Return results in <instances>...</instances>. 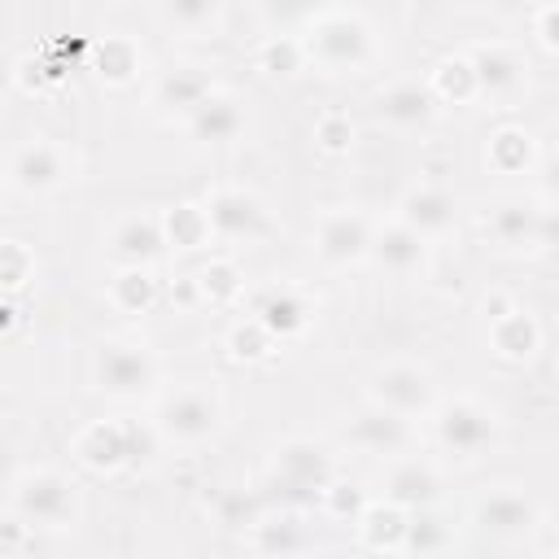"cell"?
<instances>
[{
	"label": "cell",
	"instance_id": "cell-13",
	"mask_svg": "<svg viewBox=\"0 0 559 559\" xmlns=\"http://www.w3.org/2000/svg\"><path fill=\"white\" fill-rule=\"evenodd\" d=\"M472 66V83H476V96H489V100H515L524 92V61L511 52V48H476L467 57Z\"/></svg>",
	"mask_w": 559,
	"mask_h": 559
},
{
	"label": "cell",
	"instance_id": "cell-25",
	"mask_svg": "<svg viewBox=\"0 0 559 559\" xmlns=\"http://www.w3.org/2000/svg\"><path fill=\"white\" fill-rule=\"evenodd\" d=\"M358 533L371 550H402V528H406V511L393 502H376L358 511Z\"/></svg>",
	"mask_w": 559,
	"mask_h": 559
},
{
	"label": "cell",
	"instance_id": "cell-28",
	"mask_svg": "<svg viewBox=\"0 0 559 559\" xmlns=\"http://www.w3.org/2000/svg\"><path fill=\"white\" fill-rule=\"evenodd\" d=\"M450 546V528L428 515V507H415L406 515V528H402V550H419V555H432V550H445Z\"/></svg>",
	"mask_w": 559,
	"mask_h": 559
},
{
	"label": "cell",
	"instance_id": "cell-39",
	"mask_svg": "<svg viewBox=\"0 0 559 559\" xmlns=\"http://www.w3.org/2000/svg\"><path fill=\"white\" fill-rule=\"evenodd\" d=\"M314 140H319V148H328V153H345V148L354 144V127H349L345 114H328V118H319Z\"/></svg>",
	"mask_w": 559,
	"mask_h": 559
},
{
	"label": "cell",
	"instance_id": "cell-29",
	"mask_svg": "<svg viewBox=\"0 0 559 559\" xmlns=\"http://www.w3.org/2000/svg\"><path fill=\"white\" fill-rule=\"evenodd\" d=\"M109 297L122 310H148L153 297H157V284L148 280V266H122L118 280L109 284Z\"/></svg>",
	"mask_w": 559,
	"mask_h": 559
},
{
	"label": "cell",
	"instance_id": "cell-23",
	"mask_svg": "<svg viewBox=\"0 0 559 559\" xmlns=\"http://www.w3.org/2000/svg\"><path fill=\"white\" fill-rule=\"evenodd\" d=\"M210 92H214V83H210L197 66H175V70H166V74H162V83H157L153 100H157L166 114L188 118V114H192Z\"/></svg>",
	"mask_w": 559,
	"mask_h": 559
},
{
	"label": "cell",
	"instance_id": "cell-36",
	"mask_svg": "<svg viewBox=\"0 0 559 559\" xmlns=\"http://www.w3.org/2000/svg\"><path fill=\"white\" fill-rule=\"evenodd\" d=\"M162 227H166V240H175V245H183V249H192V245H201V240L210 236L205 214H201L197 205H175Z\"/></svg>",
	"mask_w": 559,
	"mask_h": 559
},
{
	"label": "cell",
	"instance_id": "cell-41",
	"mask_svg": "<svg viewBox=\"0 0 559 559\" xmlns=\"http://www.w3.org/2000/svg\"><path fill=\"white\" fill-rule=\"evenodd\" d=\"M542 48L546 52H555V4H542Z\"/></svg>",
	"mask_w": 559,
	"mask_h": 559
},
{
	"label": "cell",
	"instance_id": "cell-7",
	"mask_svg": "<svg viewBox=\"0 0 559 559\" xmlns=\"http://www.w3.org/2000/svg\"><path fill=\"white\" fill-rule=\"evenodd\" d=\"M201 214H205L210 236H218V240H258L271 227L262 201L253 192H245V188H214L205 197Z\"/></svg>",
	"mask_w": 559,
	"mask_h": 559
},
{
	"label": "cell",
	"instance_id": "cell-11",
	"mask_svg": "<svg viewBox=\"0 0 559 559\" xmlns=\"http://www.w3.org/2000/svg\"><path fill=\"white\" fill-rule=\"evenodd\" d=\"M485 231L502 245V249H533V245H550L555 227H550V210L524 205V201H507L485 218Z\"/></svg>",
	"mask_w": 559,
	"mask_h": 559
},
{
	"label": "cell",
	"instance_id": "cell-4",
	"mask_svg": "<svg viewBox=\"0 0 559 559\" xmlns=\"http://www.w3.org/2000/svg\"><path fill=\"white\" fill-rule=\"evenodd\" d=\"M13 511L39 528H66L74 520V489L57 472H26L13 485Z\"/></svg>",
	"mask_w": 559,
	"mask_h": 559
},
{
	"label": "cell",
	"instance_id": "cell-26",
	"mask_svg": "<svg viewBox=\"0 0 559 559\" xmlns=\"http://www.w3.org/2000/svg\"><path fill=\"white\" fill-rule=\"evenodd\" d=\"M489 336H493V349L502 354V358H511V362H520V358H533V349H537V323L524 314V310H507V314H498L493 319V328H489Z\"/></svg>",
	"mask_w": 559,
	"mask_h": 559
},
{
	"label": "cell",
	"instance_id": "cell-37",
	"mask_svg": "<svg viewBox=\"0 0 559 559\" xmlns=\"http://www.w3.org/2000/svg\"><path fill=\"white\" fill-rule=\"evenodd\" d=\"M35 271V258L22 240H0V288H22Z\"/></svg>",
	"mask_w": 559,
	"mask_h": 559
},
{
	"label": "cell",
	"instance_id": "cell-5",
	"mask_svg": "<svg viewBox=\"0 0 559 559\" xmlns=\"http://www.w3.org/2000/svg\"><path fill=\"white\" fill-rule=\"evenodd\" d=\"M96 384L109 397H144L157 384V362L144 345L105 341L100 354H96Z\"/></svg>",
	"mask_w": 559,
	"mask_h": 559
},
{
	"label": "cell",
	"instance_id": "cell-27",
	"mask_svg": "<svg viewBox=\"0 0 559 559\" xmlns=\"http://www.w3.org/2000/svg\"><path fill=\"white\" fill-rule=\"evenodd\" d=\"M157 4H162V17L188 35L214 31L223 17V0H157Z\"/></svg>",
	"mask_w": 559,
	"mask_h": 559
},
{
	"label": "cell",
	"instance_id": "cell-40",
	"mask_svg": "<svg viewBox=\"0 0 559 559\" xmlns=\"http://www.w3.org/2000/svg\"><path fill=\"white\" fill-rule=\"evenodd\" d=\"M262 17H266L275 31H284V26L310 22V9H306V0H262Z\"/></svg>",
	"mask_w": 559,
	"mask_h": 559
},
{
	"label": "cell",
	"instance_id": "cell-6",
	"mask_svg": "<svg viewBox=\"0 0 559 559\" xmlns=\"http://www.w3.org/2000/svg\"><path fill=\"white\" fill-rule=\"evenodd\" d=\"M153 428H157L166 441L197 445V441L214 437V428H218V397H214L210 389H179V393H170V397L157 406Z\"/></svg>",
	"mask_w": 559,
	"mask_h": 559
},
{
	"label": "cell",
	"instance_id": "cell-43",
	"mask_svg": "<svg viewBox=\"0 0 559 559\" xmlns=\"http://www.w3.org/2000/svg\"><path fill=\"white\" fill-rule=\"evenodd\" d=\"M341 0H306V9H310V17H319V13H332Z\"/></svg>",
	"mask_w": 559,
	"mask_h": 559
},
{
	"label": "cell",
	"instance_id": "cell-31",
	"mask_svg": "<svg viewBox=\"0 0 559 559\" xmlns=\"http://www.w3.org/2000/svg\"><path fill=\"white\" fill-rule=\"evenodd\" d=\"M140 70V52H135V44L131 39H105L100 44V52H96V74L105 79V83H127L131 74Z\"/></svg>",
	"mask_w": 559,
	"mask_h": 559
},
{
	"label": "cell",
	"instance_id": "cell-22",
	"mask_svg": "<svg viewBox=\"0 0 559 559\" xmlns=\"http://www.w3.org/2000/svg\"><path fill=\"white\" fill-rule=\"evenodd\" d=\"M376 114H380L384 122H393V127H424V122H432V114H437V96H432L428 83H393V87L380 96Z\"/></svg>",
	"mask_w": 559,
	"mask_h": 559
},
{
	"label": "cell",
	"instance_id": "cell-34",
	"mask_svg": "<svg viewBox=\"0 0 559 559\" xmlns=\"http://www.w3.org/2000/svg\"><path fill=\"white\" fill-rule=\"evenodd\" d=\"M428 87H432L437 100H450V96H454V100H472V96H476V83H472V66H467V57L441 61Z\"/></svg>",
	"mask_w": 559,
	"mask_h": 559
},
{
	"label": "cell",
	"instance_id": "cell-24",
	"mask_svg": "<svg viewBox=\"0 0 559 559\" xmlns=\"http://www.w3.org/2000/svg\"><path fill=\"white\" fill-rule=\"evenodd\" d=\"M253 533V546L258 550H266V555H288V550H301V546H310V537H306V524H301V515H297V507H284L280 515H258V524L249 528Z\"/></svg>",
	"mask_w": 559,
	"mask_h": 559
},
{
	"label": "cell",
	"instance_id": "cell-3",
	"mask_svg": "<svg viewBox=\"0 0 559 559\" xmlns=\"http://www.w3.org/2000/svg\"><path fill=\"white\" fill-rule=\"evenodd\" d=\"M432 428H437V445L454 459H480L493 437H498V424L493 415L472 402V397H450L432 411Z\"/></svg>",
	"mask_w": 559,
	"mask_h": 559
},
{
	"label": "cell",
	"instance_id": "cell-32",
	"mask_svg": "<svg viewBox=\"0 0 559 559\" xmlns=\"http://www.w3.org/2000/svg\"><path fill=\"white\" fill-rule=\"evenodd\" d=\"M258 515H262V511H258V498L245 493V489H223V493L214 498V520H218V528H227V533L253 528Z\"/></svg>",
	"mask_w": 559,
	"mask_h": 559
},
{
	"label": "cell",
	"instance_id": "cell-12",
	"mask_svg": "<svg viewBox=\"0 0 559 559\" xmlns=\"http://www.w3.org/2000/svg\"><path fill=\"white\" fill-rule=\"evenodd\" d=\"M166 227L148 214H131L109 231V258L118 266H153L166 253Z\"/></svg>",
	"mask_w": 559,
	"mask_h": 559
},
{
	"label": "cell",
	"instance_id": "cell-42",
	"mask_svg": "<svg viewBox=\"0 0 559 559\" xmlns=\"http://www.w3.org/2000/svg\"><path fill=\"white\" fill-rule=\"evenodd\" d=\"M537 4H550V0H493V9H502V13H524V9H537Z\"/></svg>",
	"mask_w": 559,
	"mask_h": 559
},
{
	"label": "cell",
	"instance_id": "cell-38",
	"mask_svg": "<svg viewBox=\"0 0 559 559\" xmlns=\"http://www.w3.org/2000/svg\"><path fill=\"white\" fill-rule=\"evenodd\" d=\"M227 349H231V358H262V354L271 349V332H266L258 319L236 323L231 336H227Z\"/></svg>",
	"mask_w": 559,
	"mask_h": 559
},
{
	"label": "cell",
	"instance_id": "cell-15",
	"mask_svg": "<svg viewBox=\"0 0 559 559\" xmlns=\"http://www.w3.org/2000/svg\"><path fill=\"white\" fill-rule=\"evenodd\" d=\"M367 218L349 214V210H336L319 223V236H314V253L328 262V266H349L358 258H367Z\"/></svg>",
	"mask_w": 559,
	"mask_h": 559
},
{
	"label": "cell",
	"instance_id": "cell-9",
	"mask_svg": "<svg viewBox=\"0 0 559 559\" xmlns=\"http://www.w3.org/2000/svg\"><path fill=\"white\" fill-rule=\"evenodd\" d=\"M371 402L397 411L402 419H415V415H428L432 411V380L424 367H411V362H393L384 371H376L371 380Z\"/></svg>",
	"mask_w": 559,
	"mask_h": 559
},
{
	"label": "cell",
	"instance_id": "cell-30",
	"mask_svg": "<svg viewBox=\"0 0 559 559\" xmlns=\"http://www.w3.org/2000/svg\"><path fill=\"white\" fill-rule=\"evenodd\" d=\"M301 61H306V48H301V39H293V35H271V39L258 48V66H262L271 79L297 74Z\"/></svg>",
	"mask_w": 559,
	"mask_h": 559
},
{
	"label": "cell",
	"instance_id": "cell-8",
	"mask_svg": "<svg viewBox=\"0 0 559 559\" xmlns=\"http://www.w3.org/2000/svg\"><path fill=\"white\" fill-rule=\"evenodd\" d=\"M472 524H476V533H485L493 542H520V537H528L542 524V511L520 489H493V493L476 498Z\"/></svg>",
	"mask_w": 559,
	"mask_h": 559
},
{
	"label": "cell",
	"instance_id": "cell-35",
	"mask_svg": "<svg viewBox=\"0 0 559 559\" xmlns=\"http://www.w3.org/2000/svg\"><path fill=\"white\" fill-rule=\"evenodd\" d=\"M197 288H201V297L205 301H214V306H223V301H231L236 293H240V271L231 266V262H210V266H201L197 271Z\"/></svg>",
	"mask_w": 559,
	"mask_h": 559
},
{
	"label": "cell",
	"instance_id": "cell-16",
	"mask_svg": "<svg viewBox=\"0 0 559 559\" xmlns=\"http://www.w3.org/2000/svg\"><path fill=\"white\" fill-rule=\"evenodd\" d=\"M424 236H415L406 223H389V227H376L371 236H367V258L380 266V271H389V275H415L419 266H424Z\"/></svg>",
	"mask_w": 559,
	"mask_h": 559
},
{
	"label": "cell",
	"instance_id": "cell-17",
	"mask_svg": "<svg viewBox=\"0 0 559 559\" xmlns=\"http://www.w3.org/2000/svg\"><path fill=\"white\" fill-rule=\"evenodd\" d=\"M454 214H459V205H454V197L450 192H441V188H411L406 197H402V205H397V223H406L415 236H445L450 227H454Z\"/></svg>",
	"mask_w": 559,
	"mask_h": 559
},
{
	"label": "cell",
	"instance_id": "cell-14",
	"mask_svg": "<svg viewBox=\"0 0 559 559\" xmlns=\"http://www.w3.org/2000/svg\"><path fill=\"white\" fill-rule=\"evenodd\" d=\"M61 179H66V157H61V148L48 144V140L22 144V148L13 153V162H9V183H13L17 192H52Z\"/></svg>",
	"mask_w": 559,
	"mask_h": 559
},
{
	"label": "cell",
	"instance_id": "cell-18",
	"mask_svg": "<svg viewBox=\"0 0 559 559\" xmlns=\"http://www.w3.org/2000/svg\"><path fill=\"white\" fill-rule=\"evenodd\" d=\"M441 493V476L419 463V459H397L389 472H384V502L402 507V511H415V507H432Z\"/></svg>",
	"mask_w": 559,
	"mask_h": 559
},
{
	"label": "cell",
	"instance_id": "cell-2",
	"mask_svg": "<svg viewBox=\"0 0 559 559\" xmlns=\"http://www.w3.org/2000/svg\"><path fill=\"white\" fill-rule=\"evenodd\" d=\"M301 48L328 70H362L371 61V31L354 13H319L310 17Z\"/></svg>",
	"mask_w": 559,
	"mask_h": 559
},
{
	"label": "cell",
	"instance_id": "cell-10",
	"mask_svg": "<svg viewBox=\"0 0 559 559\" xmlns=\"http://www.w3.org/2000/svg\"><path fill=\"white\" fill-rule=\"evenodd\" d=\"M345 437H349L358 450L376 454V459H393V454H402V450L411 445V419H402L397 411L371 402V406H362V411L349 419Z\"/></svg>",
	"mask_w": 559,
	"mask_h": 559
},
{
	"label": "cell",
	"instance_id": "cell-19",
	"mask_svg": "<svg viewBox=\"0 0 559 559\" xmlns=\"http://www.w3.org/2000/svg\"><path fill=\"white\" fill-rule=\"evenodd\" d=\"M74 454L92 472H114L131 463V428L127 424H92L79 432Z\"/></svg>",
	"mask_w": 559,
	"mask_h": 559
},
{
	"label": "cell",
	"instance_id": "cell-21",
	"mask_svg": "<svg viewBox=\"0 0 559 559\" xmlns=\"http://www.w3.org/2000/svg\"><path fill=\"white\" fill-rule=\"evenodd\" d=\"M188 131L201 140V144H227V140H236L240 135V127H245V114H240V105L231 100V96H223V92H210L188 118Z\"/></svg>",
	"mask_w": 559,
	"mask_h": 559
},
{
	"label": "cell",
	"instance_id": "cell-33",
	"mask_svg": "<svg viewBox=\"0 0 559 559\" xmlns=\"http://www.w3.org/2000/svg\"><path fill=\"white\" fill-rule=\"evenodd\" d=\"M489 162H493L502 175L524 170V166L533 162V144H528V135H524V131H515V127L498 131V135L489 140Z\"/></svg>",
	"mask_w": 559,
	"mask_h": 559
},
{
	"label": "cell",
	"instance_id": "cell-1",
	"mask_svg": "<svg viewBox=\"0 0 559 559\" xmlns=\"http://www.w3.org/2000/svg\"><path fill=\"white\" fill-rule=\"evenodd\" d=\"M336 467H332V454L310 441V437H293L284 445H275L271 454V489L284 507H314L323 498V489L332 485Z\"/></svg>",
	"mask_w": 559,
	"mask_h": 559
},
{
	"label": "cell",
	"instance_id": "cell-20",
	"mask_svg": "<svg viewBox=\"0 0 559 559\" xmlns=\"http://www.w3.org/2000/svg\"><path fill=\"white\" fill-rule=\"evenodd\" d=\"M253 319L271 332V341L280 336H297L306 323H310V301L297 293V288H266L258 301H253Z\"/></svg>",
	"mask_w": 559,
	"mask_h": 559
}]
</instances>
